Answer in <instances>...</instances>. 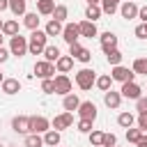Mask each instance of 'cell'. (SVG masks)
I'll use <instances>...</instances> for the list:
<instances>
[{
	"label": "cell",
	"mask_w": 147,
	"mask_h": 147,
	"mask_svg": "<svg viewBox=\"0 0 147 147\" xmlns=\"http://www.w3.org/2000/svg\"><path fill=\"white\" fill-rule=\"evenodd\" d=\"M46 39H48V34H46L44 30H32V34L28 37V53H32V55H44V51H46Z\"/></svg>",
	"instance_id": "6da1fadb"
},
{
	"label": "cell",
	"mask_w": 147,
	"mask_h": 147,
	"mask_svg": "<svg viewBox=\"0 0 147 147\" xmlns=\"http://www.w3.org/2000/svg\"><path fill=\"white\" fill-rule=\"evenodd\" d=\"M110 78H113V80H119V83L124 85V83H133V80H136V74H133V69L117 64V67H113V71H110Z\"/></svg>",
	"instance_id": "7a4b0ae2"
},
{
	"label": "cell",
	"mask_w": 147,
	"mask_h": 147,
	"mask_svg": "<svg viewBox=\"0 0 147 147\" xmlns=\"http://www.w3.org/2000/svg\"><path fill=\"white\" fill-rule=\"evenodd\" d=\"M94 83H96V74H94L92 69H80V71L76 74V85H78L80 90H92Z\"/></svg>",
	"instance_id": "3957f363"
},
{
	"label": "cell",
	"mask_w": 147,
	"mask_h": 147,
	"mask_svg": "<svg viewBox=\"0 0 147 147\" xmlns=\"http://www.w3.org/2000/svg\"><path fill=\"white\" fill-rule=\"evenodd\" d=\"M9 53L16 55V57H23L28 53V37H21V34L11 37L9 39Z\"/></svg>",
	"instance_id": "277c9868"
},
{
	"label": "cell",
	"mask_w": 147,
	"mask_h": 147,
	"mask_svg": "<svg viewBox=\"0 0 147 147\" xmlns=\"http://www.w3.org/2000/svg\"><path fill=\"white\" fill-rule=\"evenodd\" d=\"M11 129H14L16 133H23V136L32 133V117H28V115H16V117L11 119Z\"/></svg>",
	"instance_id": "5b68a950"
},
{
	"label": "cell",
	"mask_w": 147,
	"mask_h": 147,
	"mask_svg": "<svg viewBox=\"0 0 147 147\" xmlns=\"http://www.w3.org/2000/svg\"><path fill=\"white\" fill-rule=\"evenodd\" d=\"M34 74H37L41 80L53 78V76H55V64H53V62H46V60H39V62H34Z\"/></svg>",
	"instance_id": "8992f818"
},
{
	"label": "cell",
	"mask_w": 147,
	"mask_h": 147,
	"mask_svg": "<svg viewBox=\"0 0 147 147\" xmlns=\"http://www.w3.org/2000/svg\"><path fill=\"white\" fill-rule=\"evenodd\" d=\"M55 94H62V96H67V94H71V78L67 76V74H57L55 78Z\"/></svg>",
	"instance_id": "52a82bcc"
},
{
	"label": "cell",
	"mask_w": 147,
	"mask_h": 147,
	"mask_svg": "<svg viewBox=\"0 0 147 147\" xmlns=\"http://www.w3.org/2000/svg\"><path fill=\"white\" fill-rule=\"evenodd\" d=\"M119 94L124 96V99H133V101H138L140 96H142V87L133 80V83H124L122 85V90H119Z\"/></svg>",
	"instance_id": "ba28073f"
},
{
	"label": "cell",
	"mask_w": 147,
	"mask_h": 147,
	"mask_svg": "<svg viewBox=\"0 0 147 147\" xmlns=\"http://www.w3.org/2000/svg\"><path fill=\"white\" fill-rule=\"evenodd\" d=\"M69 55H71L74 60H78V62H85V64H87V62L92 60V53H90L87 48H83V46H80L78 41L69 46Z\"/></svg>",
	"instance_id": "9c48e42d"
},
{
	"label": "cell",
	"mask_w": 147,
	"mask_h": 147,
	"mask_svg": "<svg viewBox=\"0 0 147 147\" xmlns=\"http://www.w3.org/2000/svg\"><path fill=\"white\" fill-rule=\"evenodd\" d=\"M74 124V113H62V115H55L53 117V122H51V126L55 129V131H64V129H69Z\"/></svg>",
	"instance_id": "30bf717a"
},
{
	"label": "cell",
	"mask_w": 147,
	"mask_h": 147,
	"mask_svg": "<svg viewBox=\"0 0 147 147\" xmlns=\"http://www.w3.org/2000/svg\"><path fill=\"white\" fill-rule=\"evenodd\" d=\"M78 37H80V30H78V23H64V30H62V39L71 46V44H76L78 41Z\"/></svg>",
	"instance_id": "8fae6325"
},
{
	"label": "cell",
	"mask_w": 147,
	"mask_h": 147,
	"mask_svg": "<svg viewBox=\"0 0 147 147\" xmlns=\"http://www.w3.org/2000/svg\"><path fill=\"white\" fill-rule=\"evenodd\" d=\"M76 113L80 115V119H90V122L96 119V106L92 101H80V106H78Z\"/></svg>",
	"instance_id": "7c38bea8"
},
{
	"label": "cell",
	"mask_w": 147,
	"mask_h": 147,
	"mask_svg": "<svg viewBox=\"0 0 147 147\" xmlns=\"http://www.w3.org/2000/svg\"><path fill=\"white\" fill-rule=\"evenodd\" d=\"M138 5L136 2H129V0H124L122 5H119V14H122V18H126V21H131V18H138Z\"/></svg>",
	"instance_id": "4fadbf2b"
},
{
	"label": "cell",
	"mask_w": 147,
	"mask_h": 147,
	"mask_svg": "<svg viewBox=\"0 0 147 147\" xmlns=\"http://www.w3.org/2000/svg\"><path fill=\"white\" fill-rule=\"evenodd\" d=\"M51 131V122L44 115H34L32 117V133H46Z\"/></svg>",
	"instance_id": "5bb4252c"
},
{
	"label": "cell",
	"mask_w": 147,
	"mask_h": 147,
	"mask_svg": "<svg viewBox=\"0 0 147 147\" xmlns=\"http://www.w3.org/2000/svg\"><path fill=\"white\" fill-rule=\"evenodd\" d=\"M99 39H101V48H103V53L117 48V34H115V32H103Z\"/></svg>",
	"instance_id": "9a60e30c"
},
{
	"label": "cell",
	"mask_w": 147,
	"mask_h": 147,
	"mask_svg": "<svg viewBox=\"0 0 147 147\" xmlns=\"http://www.w3.org/2000/svg\"><path fill=\"white\" fill-rule=\"evenodd\" d=\"M103 103H106L108 108L117 110V108H119V103H122V94H119V92H113V90H108V92H103Z\"/></svg>",
	"instance_id": "2e32d148"
},
{
	"label": "cell",
	"mask_w": 147,
	"mask_h": 147,
	"mask_svg": "<svg viewBox=\"0 0 147 147\" xmlns=\"http://www.w3.org/2000/svg\"><path fill=\"white\" fill-rule=\"evenodd\" d=\"M78 30H80V37H87V39H92V37L99 34V32H96V25H94L92 21H80V23H78Z\"/></svg>",
	"instance_id": "e0dca14e"
},
{
	"label": "cell",
	"mask_w": 147,
	"mask_h": 147,
	"mask_svg": "<svg viewBox=\"0 0 147 147\" xmlns=\"http://www.w3.org/2000/svg\"><path fill=\"white\" fill-rule=\"evenodd\" d=\"M55 0H37V14L39 16H53Z\"/></svg>",
	"instance_id": "ac0fdd59"
},
{
	"label": "cell",
	"mask_w": 147,
	"mask_h": 147,
	"mask_svg": "<svg viewBox=\"0 0 147 147\" xmlns=\"http://www.w3.org/2000/svg\"><path fill=\"white\" fill-rule=\"evenodd\" d=\"M78 106H80V99L71 92V94H67L64 99H62V108L67 110V113H74V110H78Z\"/></svg>",
	"instance_id": "d6986e66"
},
{
	"label": "cell",
	"mask_w": 147,
	"mask_h": 147,
	"mask_svg": "<svg viewBox=\"0 0 147 147\" xmlns=\"http://www.w3.org/2000/svg\"><path fill=\"white\" fill-rule=\"evenodd\" d=\"M71 67H74V57H71V55H60V60L55 62V69H57L60 74L71 71Z\"/></svg>",
	"instance_id": "ffe728a7"
},
{
	"label": "cell",
	"mask_w": 147,
	"mask_h": 147,
	"mask_svg": "<svg viewBox=\"0 0 147 147\" xmlns=\"http://www.w3.org/2000/svg\"><path fill=\"white\" fill-rule=\"evenodd\" d=\"M62 30H64V25H62L60 21H53V18H51V21L46 23V28H44V32H46L48 37H57V34H62Z\"/></svg>",
	"instance_id": "44dd1931"
},
{
	"label": "cell",
	"mask_w": 147,
	"mask_h": 147,
	"mask_svg": "<svg viewBox=\"0 0 147 147\" xmlns=\"http://www.w3.org/2000/svg\"><path fill=\"white\" fill-rule=\"evenodd\" d=\"M2 92L5 94H16V92H21V83L16 78H5L2 80Z\"/></svg>",
	"instance_id": "7402d4cb"
},
{
	"label": "cell",
	"mask_w": 147,
	"mask_h": 147,
	"mask_svg": "<svg viewBox=\"0 0 147 147\" xmlns=\"http://www.w3.org/2000/svg\"><path fill=\"white\" fill-rule=\"evenodd\" d=\"M23 25L30 28V30H39V14L37 11H28L23 16Z\"/></svg>",
	"instance_id": "603a6c76"
},
{
	"label": "cell",
	"mask_w": 147,
	"mask_h": 147,
	"mask_svg": "<svg viewBox=\"0 0 147 147\" xmlns=\"http://www.w3.org/2000/svg\"><path fill=\"white\" fill-rule=\"evenodd\" d=\"M2 34L5 37H16V34H21L18 32V21H5V25H2Z\"/></svg>",
	"instance_id": "cb8c5ba5"
},
{
	"label": "cell",
	"mask_w": 147,
	"mask_h": 147,
	"mask_svg": "<svg viewBox=\"0 0 147 147\" xmlns=\"http://www.w3.org/2000/svg\"><path fill=\"white\" fill-rule=\"evenodd\" d=\"M44 145H48V147H57V145H60V131H55V129L46 131V133H44Z\"/></svg>",
	"instance_id": "d4e9b609"
},
{
	"label": "cell",
	"mask_w": 147,
	"mask_h": 147,
	"mask_svg": "<svg viewBox=\"0 0 147 147\" xmlns=\"http://www.w3.org/2000/svg\"><path fill=\"white\" fill-rule=\"evenodd\" d=\"M25 2H28V0H9L11 14H14V16H25V14H28V11H25Z\"/></svg>",
	"instance_id": "484cf974"
},
{
	"label": "cell",
	"mask_w": 147,
	"mask_h": 147,
	"mask_svg": "<svg viewBox=\"0 0 147 147\" xmlns=\"http://www.w3.org/2000/svg\"><path fill=\"white\" fill-rule=\"evenodd\" d=\"M67 16H69V7H67V5H55V9H53V21L64 23Z\"/></svg>",
	"instance_id": "4316f807"
},
{
	"label": "cell",
	"mask_w": 147,
	"mask_h": 147,
	"mask_svg": "<svg viewBox=\"0 0 147 147\" xmlns=\"http://www.w3.org/2000/svg\"><path fill=\"white\" fill-rule=\"evenodd\" d=\"M101 14H103V11H101V5H87V9H85V18L92 21V23H94L96 18H101Z\"/></svg>",
	"instance_id": "83f0119b"
},
{
	"label": "cell",
	"mask_w": 147,
	"mask_h": 147,
	"mask_svg": "<svg viewBox=\"0 0 147 147\" xmlns=\"http://www.w3.org/2000/svg\"><path fill=\"white\" fill-rule=\"evenodd\" d=\"M117 124H119L122 129H133V124H136V117H133L131 113H119V117H117Z\"/></svg>",
	"instance_id": "f1b7e54d"
},
{
	"label": "cell",
	"mask_w": 147,
	"mask_h": 147,
	"mask_svg": "<svg viewBox=\"0 0 147 147\" xmlns=\"http://www.w3.org/2000/svg\"><path fill=\"white\" fill-rule=\"evenodd\" d=\"M94 85H96L101 92H108V90H113V78H110V74H106V76H99Z\"/></svg>",
	"instance_id": "f546056e"
},
{
	"label": "cell",
	"mask_w": 147,
	"mask_h": 147,
	"mask_svg": "<svg viewBox=\"0 0 147 147\" xmlns=\"http://www.w3.org/2000/svg\"><path fill=\"white\" fill-rule=\"evenodd\" d=\"M117 7H119V0H101V11L108 16H113L117 11Z\"/></svg>",
	"instance_id": "4dcf8cb0"
},
{
	"label": "cell",
	"mask_w": 147,
	"mask_h": 147,
	"mask_svg": "<svg viewBox=\"0 0 147 147\" xmlns=\"http://www.w3.org/2000/svg\"><path fill=\"white\" fill-rule=\"evenodd\" d=\"M44 60H46V62H57V60H60V48H57V46H46Z\"/></svg>",
	"instance_id": "1f68e13d"
},
{
	"label": "cell",
	"mask_w": 147,
	"mask_h": 147,
	"mask_svg": "<svg viewBox=\"0 0 147 147\" xmlns=\"http://www.w3.org/2000/svg\"><path fill=\"white\" fill-rule=\"evenodd\" d=\"M41 145H44V136H39V133L25 136V147H41Z\"/></svg>",
	"instance_id": "d6a6232c"
},
{
	"label": "cell",
	"mask_w": 147,
	"mask_h": 147,
	"mask_svg": "<svg viewBox=\"0 0 147 147\" xmlns=\"http://www.w3.org/2000/svg\"><path fill=\"white\" fill-rule=\"evenodd\" d=\"M122 57H124V55H122V51H119V48H113V51H108V53H106V60H108L113 67H117V64L122 62Z\"/></svg>",
	"instance_id": "836d02e7"
},
{
	"label": "cell",
	"mask_w": 147,
	"mask_h": 147,
	"mask_svg": "<svg viewBox=\"0 0 147 147\" xmlns=\"http://www.w3.org/2000/svg\"><path fill=\"white\" fill-rule=\"evenodd\" d=\"M133 74L147 76V57H136L133 60Z\"/></svg>",
	"instance_id": "e575fe53"
},
{
	"label": "cell",
	"mask_w": 147,
	"mask_h": 147,
	"mask_svg": "<svg viewBox=\"0 0 147 147\" xmlns=\"http://www.w3.org/2000/svg\"><path fill=\"white\" fill-rule=\"evenodd\" d=\"M103 131H90V142H92V147H101L103 145Z\"/></svg>",
	"instance_id": "d590c367"
},
{
	"label": "cell",
	"mask_w": 147,
	"mask_h": 147,
	"mask_svg": "<svg viewBox=\"0 0 147 147\" xmlns=\"http://www.w3.org/2000/svg\"><path fill=\"white\" fill-rule=\"evenodd\" d=\"M142 136H145V133H142L140 129H126V140H129V142H133V145H136Z\"/></svg>",
	"instance_id": "8d00e7d4"
},
{
	"label": "cell",
	"mask_w": 147,
	"mask_h": 147,
	"mask_svg": "<svg viewBox=\"0 0 147 147\" xmlns=\"http://www.w3.org/2000/svg\"><path fill=\"white\" fill-rule=\"evenodd\" d=\"M41 92H44V94H55V80H53V78L41 80Z\"/></svg>",
	"instance_id": "74e56055"
},
{
	"label": "cell",
	"mask_w": 147,
	"mask_h": 147,
	"mask_svg": "<svg viewBox=\"0 0 147 147\" xmlns=\"http://www.w3.org/2000/svg\"><path fill=\"white\" fill-rule=\"evenodd\" d=\"M78 131L80 133H90L92 131V122L90 119H78Z\"/></svg>",
	"instance_id": "f35d334b"
},
{
	"label": "cell",
	"mask_w": 147,
	"mask_h": 147,
	"mask_svg": "<svg viewBox=\"0 0 147 147\" xmlns=\"http://www.w3.org/2000/svg\"><path fill=\"white\" fill-rule=\"evenodd\" d=\"M115 145H117L115 133H106V136H103V145H101V147H115Z\"/></svg>",
	"instance_id": "ab89813d"
},
{
	"label": "cell",
	"mask_w": 147,
	"mask_h": 147,
	"mask_svg": "<svg viewBox=\"0 0 147 147\" xmlns=\"http://www.w3.org/2000/svg\"><path fill=\"white\" fill-rule=\"evenodd\" d=\"M136 110L142 115V113H147V96H140L138 101H136Z\"/></svg>",
	"instance_id": "60d3db41"
},
{
	"label": "cell",
	"mask_w": 147,
	"mask_h": 147,
	"mask_svg": "<svg viewBox=\"0 0 147 147\" xmlns=\"http://www.w3.org/2000/svg\"><path fill=\"white\" fill-rule=\"evenodd\" d=\"M138 129H140L142 133H147V113L138 115Z\"/></svg>",
	"instance_id": "b9f144b4"
},
{
	"label": "cell",
	"mask_w": 147,
	"mask_h": 147,
	"mask_svg": "<svg viewBox=\"0 0 147 147\" xmlns=\"http://www.w3.org/2000/svg\"><path fill=\"white\" fill-rule=\"evenodd\" d=\"M136 37H138V39H147V25H145V23L136 28Z\"/></svg>",
	"instance_id": "7bdbcfd3"
},
{
	"label": "cell",
	"mask_w": 147,
	"mask_h": 147,
	"mask_svg": "<svg viewBox=\"0 0 147 147\" xmlns=\"http://www.w3.org/2000/svg\"><path fill=\"white\" fill-rule=\"evenodd\" d=\"M9 55H11V53H9L5 46H0V64H2V62H7V60H9Z\"/></svg>",
	"instance_id": "ee69618b"
},
{
	"label": "cell",
	"mask_w": 147,
	"mask_h": 147,
	"mask_svg": "<svg viewBox=\"0 0 147 147\" xmlns=\"http://www.w3.org/2000/svg\"><path fill=\"white\" fill-rule=\"evenodd\" d=\"M138 18H140V21H142V23H147V5H145V7H140V9H138Z\"/></svg>",
	"instance_id": "f6af8a7d"
},
{
	"label": "cell",
	"mask_w": 147,
	"mask_h": 147,
	"mask_svg": "<svg viewBox=\"0 0 147 147\" xmlns=\"http://www.w3.org/2000/svg\"><path fill=\"white\" fill-rule=\"evenodd\" d=\"M136 147H147V136H142V138L136 142Z\"/></svg>",
	"instance_id": "bcb514c9"
},
{
	"label": "cell",
	"mask_w": 147,
	"mask_h": 147,
	"mask_svg": "<svg viewBox=\"0 0 147 147\" xmlns=\"http://www.w3.org/2000/svg\"><path fill=\"white\" fill-rule=\"evenodd\" d=\"M5 9H9V0H0V11H5Z\"/></svg>",
	"instance_id": "7dc6e473"
},
{
	"label": "cell",
	"mask_w": 147,
	"mask_h": 147,
	"mask_svg": "<svg viewBox=\"0 0 147 147\" xmlns=\"http://www.w3.org/2000/svg\"><path fill=\"white\" fill-rule=\"evenodd\" d=\"M87 5H101V0H87Z\"/></svg>",
	"instance_id": "c3c4849f"
},
{
	"label": "cell",
	"mask_w": 147,
	"mask_h": 147,
	"mask_svg": "<svg viewBox=\"0 0 147 147\" xmlns=\"http://www.w3.org/2000/svg\"><path fill=\"white\" fill-rule=\"evenodd\" d=\"M2 41H5V34H2V32H0V46H2Z\"/></svg>",
	"instance_id": "681fc988"
},
{
	"label": "cell",
	"mask_w": 147,
	"mask_h": 147,
	"mask_svg": "<svg viewBox=\"0 0 147 147\" xmlns=\"http://www.w3.org/2000/svg\"><path fill=\"white\" fill-rule=\"evenodd\" d=\"M2 25H5V21H2V18H0V32H2Z\"/></svg>",
	"instance_id": "f907efd6"
},
{
	"label": "cell",
	"mask_w": 147,
	"mask_h": 147,
	"mask_svg": "<svg viewBox=\"0 0 147 147\" xmlns=\"http://www.w3.org/2000/svg\"><path fill=\"white\" fill-rule=\"evenodd\" d=\"M2 80H5V76H2V74H0V85H2Z\"/></svg>",
	"instance_id": "816d5d0a"
},
{
	"label": "cell",
	"mask_w": 147,
	"mask_h": 147,
	"mask_svg": "<svg viewBox=\"0 0 147 147\" xmlns=\"http://www.w3.org/2000/svg\"><path fill=\"white\" fill-rule=\"evenodd\" d=\"M129 2H133V0H129Z\"/></svg>",
	"instance_id": "f5cc1de1"
},
{
	"label": "cell",
	"mask_w": 147,
	"mask_h": 147,
	"mask_svg": "<svg viewBox=\"0 0 147 147\" xmlns=\"http://www.w3.org/2000/svg\"><path fill=\"white\" fill-rule=\"evenodd\" d=\"M0 147H2V145H0Z\"/></svg>",
	"instance_id": "db71d44e"
},
{
	"label": "cell",
	"mask_w": 147,
	"mask_h": 147,
	"mask_svg": "<svg viewBox=\"0 0 147 147\" xmlns=\"http://www.w3.org/2000/svg\"><path fill=\"white\" fill-rule=\"evenodd\" d=\"M145 25H147V23H145Z\"/></svg>",
	"instance_id": "11a10c76"
},
{
	"label": "cell",
	"mask_w": 147,
	"mask_h": 147,
	"mask_svg": "<svg viewBox=\"0 0 147 147\" xmlns=\"http://www.w3.org/2000/svg\"><path fill=\"white\" fill-rule=\"evenodd\" d=\"M115 147H117V145H115Z\"/></svg>",
	"instance_id": "9f6ffc18"
}]
</instances>
